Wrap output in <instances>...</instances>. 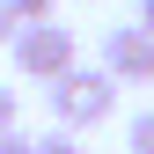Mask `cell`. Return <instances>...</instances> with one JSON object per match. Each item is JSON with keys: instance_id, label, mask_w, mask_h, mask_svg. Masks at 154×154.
Listing matches in <instances>:
<instances>
[{"instance_id": "4", "label": "cell", "mask_w": 154, "mask_h": 154, "mask_svg": "<svg viewBox=\"0 0 154 154\" xmlns=\"http://www.w3.org/2000/svg\"><path fill=\"white\" fill-rule=\"evenodd\" d=\"M125 147L132 154H154V110H140V118L125 125Z\"/></svg>"}, {"instance_id": "11", "label": "cell", "mask_w": 154, "mask_h": 154, "mask_svg": "<svg viewBox=\"0 0 154 154\" xmlns=\"http://www.w3.org/2000/svg\"><path fill=\"white\" fill-rule=\"evenodd\" d=\"M81 8H95V0H81Z\"/></svg>"}, {"instance_id": "3", "label": "cell", "mask_w": 154, "mask_h": 154, "mask_svg": "<svg viewBox=\"0 0 154 154\" xmlns=\"http://www.w3.org/2000/svg\"><path fill=\"white\" fill-rule=\"evenodd\" d=\"M110 73V81H132V88H154V29H140V22H118V29H103V59H95Z\"/></svg>"}, {"instance_id": "8", "label": "cell", "mask_w": 154, "mask_h": 154, "mask_svg": "<svg viewBox=\"0 0 154 154\" xmlns=\"http://www.w3.org/2000/svg\"><path fill=\"white\" fill-rule=\"evenodd\" d=\"M0 154H37V140H29L22 125H15V132H0Z\"/></svg>"}, {"instance_id": "7", "label": "cell", "mask_w": 154, "mask_h": 154, "mask_svg": "<svg viewBox=\"0 0 154 154\" xmlns=\"http://www.w3.org/2000/svg\"><path fill=\"white\" fill-rule=\"evenodd\" d=\"M15 125H22V103H15V88L0 81V132H15Z\"/></svg>"}, {"instance_id": "1", "label": "cell", "mask_w": 154, "mask_h": 154, "mask_svg": "<svg viewBox=\"0 0 154 154\" xmlns=\"http://www.w3.org/2000/svg\"><path fill=\"white\" fill-rule=\"evenodd\" d=\"M44 103H51V125L59 132H88V125H103L110 110H118V81H110L103 66H66L59 81L44 88Z\"/></svg>"}, {"instance_id": "5", "label": "cell", "mask_w": 154, "mask_h": 154, "mask_svg": "<svg viewBox=\"0 0 154 154\" xmlns=\"http://www.w3.org/2000/svg\"><path fill=\"white\" fill-rule=\"evenodd\" d=\"M37 154H81V132H59V125L37 132Z\"/></svg>"}, {"instance_id": "10", "label": "cell", "mask_w": 154, "mask_h": 154, "mask_svg": "<svg viewBox=\"0 0 154 154\" xmlns=\"http://www.w3.org/2000/svg\"><path fill=\"white\" fill-rule=\"evenodd\" d=\"M140 29H154V0H140Z\"/></svg>"}, {"instance_id": "6", "label": "cell", "mask_w": 154, "mask_h": 154, "mask_svg": "<svg viewBox=\"0 0 154 154\" xmlns=\"http://www.w3.org/2000/svg\"><path fill=\"white\" fill-rule=\"evenodd\" d=\"M8 8H15V22H51L59 0H8Z\"/></svg>"}, {"instance_id": "2", "label": "cell", "mask_w": 154, "mask_h": 154, "mask_svg": "<svg viewBox=\"0 0 154 154\" xmlns=\"http://www.w3.org/2000/svg\"><path fill=\"white\" fill-rule=\"evenodd\" d=\"M15 73H22V81H59V73L66 66H81V51H73V29L59 22V15H51V22H22V29H15Z\"/></svg>"}, {"instance_id": "9", "label": "cell", "mask_w": 154, "mask_h": 154, "mask_svg": "<svg viewBox=\"0 0 154 154\" xmlns=\"http://www.w3.org/2000/svg\"><path fill=\"white\" fill-rule=\"evenodd\" d=\"M15 29H22V22H15V8L0 0V44H15Z\"/></svg>"}]
</instances>
